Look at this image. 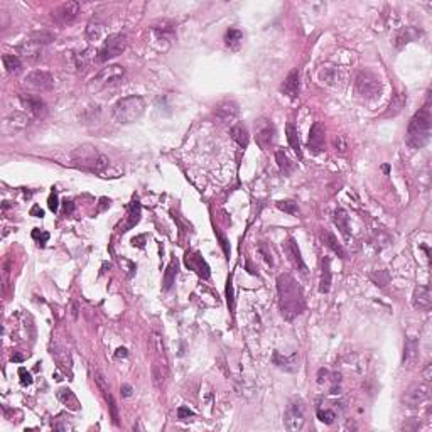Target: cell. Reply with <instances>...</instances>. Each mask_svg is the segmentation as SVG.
<instances>
[{
  "label": "cell",
  "instance_id": "4dcf8cb0",
  "mask_svg": "<svg viewBox=\"0 0 432 432\" xmlns=\"http://www.w3.org/2000/svg\"><path fill=\"white\" fill-rule=\"evenodd\" d=\"M322 240H324V243H326V247H328V248H331L333 252L340 255L341 258H346V252H345V250H343V247L340 245V242H338V238H336L335 235H333L331 232H324Z\"/></svg>",
  "mask_w": 432,
  "mask_h": 432
},
{
  "label": "cell",
  "instance_id": "9c48e42d",
  "mask_svg": "<svg viewBox=\"0 0 432 432\" xmlns=\"http://www.w3.org/2000/svg\"><path fill=\"white\" fill-rule=\"evenodd\" d=\"M429 395H430L429 385L424 384V382H417V384H412L409 389L404 392L402 402H404V405L409 407V409H419V407L429 399Z\"/></svg>",
  "mask_w": 432,
  "mask_h": 432
},
{
  "label": "cell",
  "instance_id": "f546056e",
  "mask_svg": "<svg viewBox=\"0 0 432 432\" xmlns=\"http://www.w3.org/2000/svg\"><path fill=\"white\" fill-rule=\"evenodd\" d=\"M276 160H277V164H279V169H281L282 173H284V176H289V174H291L292 171H294L292 160L289 159V155H287L282 149H277V150H276Z\"/></svg>",
  "mask_w": 432,
  "mask_h": 432
},
{
  "label": "cell",
  "instance_id": "c3c4849f",
  "mask_svg": "<svg viewBox=\"0 0 432 432\" xmlns=\"http://www.w3.org/2000/svg\"><path fill=\"white\" fill-rule=\"evenodd\" d=\"M216 237H218V240H220V245H222L225 255H227V257H230V245H228L227 237H225L222 232H218V230H216Z\"/></svg>",
  "mask_w": 432,
  "mask_h": 432
},
{
  "label": "cell",
  "instance_id": "52a82bcc",
  "mask_svg": "<svg viewBox=\"0 0 432 432\" xmlns=\"http://www.w3.org/2000/svg\"><path fill=\"white\" fill-rule=\"evenodd\" d=\"M122 76H124V68L122 66H119V65L106 66L91 80L90 90L91 91H100V90H105V88H108V86H114L122 80Z\"/></svg>",
  "mask_w": 432,
  "mask_h": 432
},
{
  "label": "cell",
  "instance_id": "44dd1931",
  "mask_svg": "<svg viewBox=\"0 0 432 432\" xmlns=\"http://www.w3.org/2000/svg\"><path fill=\"white\" fill-rule=\"evenodd\" d=\"M286 252H287L289 257H291L292 263L296 265L299 270H301V274H307V267H306V263H304L302 257H301V250H299L296 240H294V238H289L286 242Z\"/></svg>",
  "mask_w": 432,
  "mask_h": 432
},
{
  "label": "cell",
  "instance_id": "8992f818",
  "mask_svg": "<svg viewBox=\"0 0 432 432\" xmlns=\"http://www.w3.org/2000/svg\"><path fill=\"white\" fill-rule=\"evenodd\" d=\"M127 49V36L125 34H112L105 39L103 46L96 52V63H106L114 58L120 56Z\"/></svg>",
  "mask_w": 432,
  "mask_h": 432
},
{
  "label": "cell",
  "instance_id": "e575fe53",
  "mask_svg": "<svg viewBox=\"0 0 432 432\" xmlns=\"http://www.w3.org/2000/svg\"><path fill=\"white\" fill-rule=\"evenodd\" d=\"M405 101H407V96L404 95V93H399V95H395L394 100H392V103H390L389 112L385 114V117H394V115H397V114H400L402 108L405 106Z\"/></svg>",
  "mask_w": 432,
  "mask_h": 432
},
{
  "label": "cell",
  "instance_id": "f5cc1de1",
  "mask_svg": "<svg viewBox=\"0 0 432 432\" xmlns=\"http://www.w3.org/2000/svg\"><path fill=\"white\" fill-rule=\"evenodd\" d=\"M29 213H31V216H36V218H42V216H44V211L41 209V206H39V204H34Z\"/></svg>",
  "mask_w": 432,
  "mask_h": 432
},
{
  "label": "cell",
  "instance_id": "7a4b0ae2",
  "mask_svg": "<svg viewBox=\"0 0 432 432\" xmlns=\"http://www.w3.org/2000/svg\"><path fill=\"white\" fill-rule=\"evenodd\" d=\"M71 160L76 168L91 171V173H101V171H105L108 168V164H110L108 157L91 144L78 145L76 149L71 152Z\"/></svg>",
  "mask_w": 432,
  "mask_h": 432
},
{
  "label": "cell",
  "instance_id": "8fae6325",
  "mask_svg": "<svg viewBox=\"0 0 432 432\" xmlns=\"http://www.w3.org/2000/svg\"><path fill=\"white\" fill-rule=\"evenodd\" d=\"M26 85L32 90H37V91H49L52 90L54 86V78L51 73L47 71H42V70H36V71H31L29 75L26 76Z\"/></svg>",
  "mask_w": 432,
  "mask_h": 432
},
{
  "label": "cell",
  "instance_id": "9f6ffc18",
  "mask_svg": "<svg viewBox=\"0 0 432 432\" xmlns=\"http://www.w3.org/2000/svg\"><path fill=\"white\" fill-rule=\"evenodd\" d=\"M144 240H145V237H144V235H140V237H137V238L132 240V243H134V247H135V245H137V247H144V243H142Z\"/></svg>",
  "mask_w": 432,
  "mask_h": 432
},
{
  "label": "cell",
  "instance_id": "f6af8a7d",
  "mask_svg": "<svg viewBox=\"0 0 432 432\" xmlns=\"http://www.w3.org/2000/svg\"><path fill=\"white\" fill-rule=\"evenodd\" d=\"M333 147H335L336 152H340V154H345L346 149H348L346 139H345L343 135H336L335 139H333Z\"/></svg>",
  "mask_w": 432,
  "mask_h": 432
},
{
  "label": "cell",
  "instance_id": "6da1fadb",
  "mask_svg": "<svg viewBox=\"0 0 432 432\" xmlns=\"http://www.w3.org/2000/svg\"><path fill=\"white\" fill-rule=\"evenodd\" d=\"M277 292H279L281 314L287 321H292L294 317H297L304 311L306 302H304L302 289L292 276L281 274L277 277Z\"/></svg>",
  "mask_w": 432,
  "mask_h": 432
},
{
  "label": "cell",
  "instance_id": "ffe728a7",
  "mask_svg": "<svg viewBox=\"0 0 432 432\" xmlns=\"http://www.w3.org/2000/svg\"><path fill=\"white\" fill-rule=\"evenodd\" d=\"M282 93L287 95L291 100H296L299 96V71L297 70H292L286 76V80L282 83Z\"/></svg>",
  "mask_w": 432,
  "mask_h": 432
},
{
  "label": "cell",
  "instance_id": "cb8c5ba5",
  "mask_svg": "<svg viewBox=\"0 0 432 432\" xmlns=\"http://www.w3.org/2000/svg\"><path fill=\"white\" fill-rule=\"evenodd\" d=\"M322 272H321V286H319V291L322 294H328L331 289V282H333V276H331V260L330 257L322 258Z\"/></svg>",
  "mask_w": 432,
  "mask_h": 432
},
{
  "label": "cell",
  "instance_id": "db71d44e",
  "mask_svg": "<svg viewBox=\"0 0 432 432\" xmlns=\"http://www.w3.org/2000/svg\"><path fill=\"white\" fill-rule=\"evenodd\" d=\"M115 356L117 358H127L129 356V351H127V348H117Z\"/></svg>",
  "mask_w": 432,
  "mask_h": 432
},
{
  "label": "cell",
  "instance_id": "277c9868",
  "mask_svg": "<svg viewBox=\"0 0 432 432\" xmlns=\"http://www.w3.org/2000/svg\"><path fill=\"white\" fill-rule=\"evenodd\" d=\"M145 112V100L139 95H130L120 98L112 108V115L117 124L127 125L139 120Z\"/></svg>",
  "mask_w": 432,
  "mask_h": 432
},
{
  "label": "cell",
  "instance_id": "d6986e66",
  "mask_svg": "<svg viewBox=\"0 0 432 432\" xmlns=\"http://www.w3.org/2000/svg\"><path fill=\"white\" fill-rule=\"evenodd\" d=\"M307 144H309V149H311L314 154H317V152L322 150V147H324V129H322V125L319 124V122H316V124L311 127Z\"/></svg>",
  "mask_w": 432,
  "mask_h": 432
},
{
  "label": "cell",
  "instance_id": "4316f807",
  "mask_svg": "<svg viewBox=\"0 0 432 432\" xmlns=\"http://www.w3.org/2000/svg\"><path fill=\"white\" fill-rule=\"evenodd\" d=\"M286 135H287V142L291 145V149L296 152V154L301 157L302 150H301V140H299V130L294 124H287L286 125Z\"/></svg>",
  "mask_w": 432,
  "mask_h": 432
},
{
  "label": "cell",
  "instance_id": "f35d334b",
  "mask_svg": "<svg viewBox=\"0 0 432 432\" xmlns=\"http://www.w3.org/2000/svg\"><path fill=\"white\" fill-rule=\"evenodd\" d=\"M101 34H103V26L101 24H88V27H86V39L88 41H98V39L101 37Z\"/></svg>",
  "mask_w": 432,
  "mask_h": 432
},
{
  "label": "cell",
  "instance_id": "b9f144b4",
  "mask_svg": "<svg viewBox=\"0 0 432 432\" xmlns=\"http://www.w3.org/2000/svg\"><path fill=\"white\" fill-rule=\"evenodd\" d=\"M105 400L108 402V409H110L112 420H114L115 425H119V424H120V420H119V410H117V404H115V400H114V397H112V394L108 395V397H105Z\"/></svg>",
  "mask_w": 432,
  "mask_h": 432
},
{
  "label": "cell",
  "instance_id": "603a6c76",
  "mask_svg": "<svg viewBox=\"0 0 432 432\" xmlns=\"http://www.w3.org/2000/svg\"><path fill=\"white\" fill-rule=\"evenodd\" d=\"M178 270H179L178 260L173 258V260L169 262L168 268H166V272H164V281H162V291H164V292L171 291V287L174 286L176 277H178Z\"/></svg>",
  "mask_w": 432,
  "mask_h": 432
},
{
  "label": "cell",
  "instance_id": "8d00e7d4",
  "mask_svg": "<svg viewBox=\"0 0 432 432\" xmlns=\"http://www.w3.org/2000/svg\"><path fill=\"white\" fill-rule=\"evenodd\" d=\"M52 356L56 358V361L60 363L61 366L68 368V370H71V356H70V351L66 350H61V348H56V350H52Z\"/></svg>",
  "mask_w": 432,
  "mask_h": 432
},
{
  "label": "cell",
  "instance_id": "1f68e13d",
  "mask_svg": "<svg viewBox=\"0 0 432 432\" xmlns=\"http://www.w3.org/2000/svg\"><path fill=\"white\" fill-rule=\"evenodd\" d=\"M154 32L159 39H173L174 37V26L168 21H162L160 24H155Z\"/></svg>",
  "mask_w": 432,
  "mask_h": 432
},
{
  "label": "cell",
  "instance_id": "d6a6232c",
  "mask_svg": "<svg viewBox=\"0 0 432 432\" xmlns=\"http://www.w3.org/2000/svg\"><path fill=\"white\" fill-rule=\"evenodd\" d=\"M29 119L24 114H19V112H14L6 119V127H12V129H24L27 127Z\"/></svg>",
  "mask_w": 432,
  "mask_h": 432
},
{
  "label": "cell",
  "instance_id": "ba28073f",
  "mask_svg": "<svg viewBox=\"0 0 432 432\" xmlns=\"http://www.w3.org/2000/svg\"><path fill=\"white\" fill-rule=\"evenodd\" d=\"M306 422V407L302 400H292L284 414V427L287 430H301Z\"/></svg>",
  "mask_w": 432,
  "mask_h": 432
},
{
  "label": "cell",
  "instance_id": "e0dca14e",
  "mask_svg": "<svg viewBox=\"0 0 432 432\" xmlns=\"http://www.w3.org/2000/svg\"><path fill=\"white\" fill-rule=\"evenodd\" d=\"M419 360V341L415 338H407L404 345V363L405 368H412Z\"/></svg>",
  "mask_w": 432,
  "mask_h": 432
},
{
  "label": "cell",
  "instance_id": "816d5d0a",
  "mask_svg": "<svg viewBox=\"0 0 432 432\" xmlns=\"http://www.w3.org/2000/svg\"><path fill=\"white\" fill-rule=\"evenodd\" d=\"M227 296H228V306H230V309H233V284H232V279H228V284H227Z\"/></svg>",
  "mask_w": 432,
  "mask_h": 432
},
{
  "label": "cell",
  "instance_id": "4fadbf2b",
  "mask_svg": "<svg viewBox=\"0 0 432 432\" xmlns=\"http://www.w3.org/2000/svg\"><path fill=\"white\" fill-rule=\"evenodd\" d=\"M238 112H240V108L233 100H225L214 106V117L222 122V124L233 122L238 117Z\"/></svg>",
  "mask_w": 432,
  "mask_h": 432
},
{
  "label": "cell",
  "instance_id": "91938a15",
  "mask_svg": "<svg viewBox=\"0 0 432 432\" xmlns=\"http://www.w3.org/2000/svg\"><path fill=\"white\" fill-rule=\"evenodd\" d=\"M424 376H425V380H430V365H427V368L424 370Z\"/></svg>",
  "mask_w": 432,
  "mask_h": 432
},
{
  "label": "cell",
  "instance_id": "6f0895ef",
  "mask_svg": "<svg viewBox=\"0 0 432 432\" xmlns=\"http://www.w3.org/2000/svg\"><path fill=\"white\" fill-rule=\"evenodd\" d=\"M73 209H75L73 201H65V213H73Z\"/></svg>",
  "mask_w": 432,
  "mask_h": 432
},
{
  "label": "cell",
  "instance_id": "2e32d148",
  "mask_svg": "<svg viewBox=\"0 0 432 432\" xmlns=\"http://www.w3.org/2000/svg\"><path fill=\"white\" fill-rule=\"evenodd\" d=\"M21 101H22L24 106L29 108V112H31L34 117H37V119H42V117H46L47 106H46V103H44L39 96H36V95H22V96H21Z\"/></svg>",
  "mask_w": 432,
  "mask_h": 432
},
{
  "label": "cell",
  "instance_id": "484cf974",
  "mask_svg": "<svg viewBox=\"0 0 432 432\" xmlns=\"http://www.w3.org/2000/svg\"><path fill=\"white\" fill-rule=\"evenodd\" d=\"M272 360H274V363H276L279 368H282V370H286V371H294L297 368V355L281 356V353L276 351V353H274Z\"/></svg>",
  "mask_w": 432,
  "mask_h": 432
},
{
  "label": "cell",
  "instance_id": "680465c9",
  "mask_svg": "<svg viewBox=\"0 0 432 432\" xmlns=\"http://www.w3.org/2000/svg\"><path fill=\"white\" fill-rule=\"evenodd\" d=\"M22 360H24V356L19 355V353H14L12 355V361H22Z\"/></svg>",
  "mask_w": 432,
  "mask_h": 432
},
{
  "label": "cell",
  "instance_id": "7402d4cb",
  "mask_svg": "<svg viewBox=\"0 0 432 432\" xmlns=\"http://www.w3.org/2000/svg\"><path fill=\"white\" fill-rule=\"evenodd\" d=\"M41 51H42V44L36 42L34 39H31V41H26L24 44H21V47H19V52L22 54L26 60H39V56H41Z\"/></svg>",
  "mask_w": 432,
  "mask_h": 432
},
{
  "label": "cell",
  "instance_id": "d590c367",
  "mask_svg": "<svg viewBox=\"0 0 432 432\" xmlns=\"http://www.w3.org/2000/svg\"><path fill=\"white\" fill-rule=\"evenodd\" d=\"M2 63H4V68L7 70V73H17L22 66L21 60H19L16 54H4Z\"/></svg>",
  "mask_w": 432,
  "mask_h": 432
},
{
  "label": "cell",
  "instance_id": "ab89813d",
  "mask_svg": "<svg viewBox=\"0 0 432 432\" xmlns=\"http://www.w3.org/2000/svg\"><path fill=\"white\" fill-rule=\"evenodd\" d=\"M242 39H243V34L242 31H238V29H230L227 32V36H225V41H227L228 46H238Z\"/></svg>",
  "mask_w": 432,
  "mask_h": 432
},
{
  "label": "cell",
  "instance_id": "5b68a950",
  "mask_svg": "<svg viewBox=\"0 0 432 432\" xmlns=\"http://www.w3.org/2000/svg\"><path fill=\"white\" fill-rule=\"evenodd\" d=\"M355 90L356 95L365 100H373L380 95L382 91V81L375 73L371 71H360L355 80Z\"/></svg>",
  "mask_w": 432,
  "mask_h": 432
},
{
  "label": "cell",
  "instance_id": "7bdbcfd3",
  "mask_svg": "<svg viewBox=\"0 0 432 432\" xmlns=\"http://www.w3.org/2000/svg\"><path fill=\"white\" fill-rule=\"evenodd\" d=\"M317 419L321 422H324V424L331 425L333 422H335V419H336V414L333 410H319L317 412Z\"/></svg>",
  "mask_w": 432,
  "mask_h": 432
},
{
  "label": "cell",
  "instance_id": "f907efd6",
  "mask_svg": "<svg viewBox=\"0 0 432 432\" xmlns=\"http://www.w3.org/2000/svg\"><path fill=\"white\" fill-rule=\"evenodd\" d=\"M194 415V412L191 410V409H188V407H179L178 409V417L179 419H189V417H193Z\"/></svg>",
  "mask_w": 432,
  "mask_h": 432
},
{
  "label": "cell",
  "instance_id": "5bb4252c",
  "mask_svg": "<svg viewBox=\"0 0 432 432\" xmlns=\"http://www.w3.org/2000/svg\"><path fill=\"white\" fill-rule=\"evenodd\" d=\"M184 263L189 270H194L199 277L209 279V267L199 253H189L188 252L184 255Z\"/></svg>",
  "mask_w": 432,
  "mask_h": 432
},
{
  "label": "cell",
  "instance_id": "60d3db41",
  "mask_svg": "<svg viewBox=\"0 0 432 432\" xmlns=\"http://www.w3.org/2000/svg\"><path fill=\"white\" fill-rule=\"evenodd\" d=\"M319 78H321L322 81H326L328 85H336V81L340 80L336 70H324V71L319 73Z\"/></svg>",
  "mask_w": 432,
  "mask_h": 432
},
{
  "label": "cell",
  "instance_id": "681fc988",
  "mask_svg": "<svg viewBox=\"0 0 432 432\" xmlns=\"http://www.w3.org/2000/svg\"><path fill=\"white\" fill-rule=\"evenodd\" d=\"M32 238H34V240H37V242L41 243V245H44V243H46L47 240H49V233L41 232V230H37V228H36V230H34V232H32Z\"/></svg>",
  "mask_w": 432,
  "mask_h": 432
},
{
  "label": "cell",
  "instance_id": "9a60e30c",
  "mask_svg": "<svg viewBox=\"0 0 432 432\" xmlns=\"http://www.w3.org/2000/svg\"><path fill=\"white\" fill-rule=\"evenodd\" d=\"M412 304L419 311H429L432 306V294L429 286H419L415 287L414 297H412Z\"/></svg>",
  "mask_w": 432,
  "mask_h": 432
},
{
  "label": "cell",
  "instance_id": "d4e9b609",
  "mask_svg": "<svg viewBox=\"0 0 432 432\" xmlns=\"http://www.w3.org/2000/svg\"><path fill=\"white\" fill-rule=\"evenodd\" d=\"M140 214H142L140 203H139V201H132V204H130V208H129V220H127V223L124 225L122 232H129V230L134 228L135 225H139Z\"/></svg>",
  "mask_w": 432,
  "mask_h": 432
},
{
  "label": "cell",
  "instance_id": "bcb514c9",
  "mask_svg": "<svg viewBox=\"0 0 432 432\" xmlns=\"http://www.w3.org/2000/svg\"><path fill=\"white\" fill-rule=\"evenodd\" d=\"M19 376H21V384H22L24 387H27V385L32 384V375H31V373H29L24 366L19 368Z\"/></svg>",
  "mask_w": 432,
  "mask_h": 432
},
{
  "label": "cell",
  "instance_id": "ee69618b",
  "mask_svg": "<svg viewBox=\"0 0 432 432\" xmlns=\"http://www.w3.org/2000/svg\"><path fill=\"white\" fill-rule=\"evenodd\" d=\"M277 208L281 211H286L289 214H296L297 213V204L292 203V201H279Z\"/></svg>",
  "mask_w": 432,
  "mask_h": 432
},
{
  "label": "cell",
  "instance_id": "7c38bea8",
  "mask_svg": "<svg viewBox=\"0 0 432 432\" xmlns=\"http://www.w3.org/2000/svg\"><path fill=\"white\" fill-rule=\"evenodd\" d=\"M80 9H81L80 2H73V0L71 2H65L52 11V19L58 24H61V26L71 24L78 17V14H80Z\"/></svg>",
  "mask_w": 432,
  "mask_h": 432
},
{
  "label": "cell",
  "instance_id": "11a10c76",
  "mask_svg": "<svg viewBox=\"0 0 432 432\" xmlns=\"http://www.w3.org/2000/svg\"><path fill=\"white\" fill-rule=\"evenodd\" d=\"M122 395L124 397H130L132 395V387L130 385H122Z\"/></svg>",
  "mask_w": 432,
  "mask_h": 432
},
{
  "label": "cell",
  "instance_id": "7dc6e473",
  "mask_svg": "<svg viewBox=\"0 0 432 432\" xmlns=\"http://www.w3.org/2000/svg\"><path fill=\"white\" fill-rule=\"evenodd\" d=\"M47 206H49V209H51L52 213H56V211H58V208H60V199H58V194L54 193V191H52L51 194H49V199H47Z\"/></svg>",
  "mask_w": 432,
  "mask_h": 432
},
{
  "label": "cell",
  "instance_id": "ac0fdd59",
  "mask_svg": "<svg viewBox=\"0 0 432 432\" xmlns=\"http://www.w3.org/2000/svg\"><path fill=\"white\" fill-rule=\"evenodd\" d=\"M169 370H168V361H155L152 365V384L157 390H162L168 382Z\"/></svg>",
  "mask_w": 432,
  "mask_h": 432
},
{
  "label": "cell",
  "instance_id": "f1b7e54d",
  "mask_svg": "<svg viewBox=\"0 0 432 432\" xmlns=\"http://www.w3.org/2000/svg\"><path fill=\"white\" fill-rule=\"evenodd\" d=\"M58 399H60L63 404L68 407V409L80 410V402H78L76 395L73 394L70 389H61L60 392H58Z\"/></svg>",
  "mask_w": 432,
  "mask_h": 432
},
{
  "label": "cell",
  "instance_id": "30bf717a",
  "mask_svg": "<svg viewBox=\"0 0 432 432\" xmlns=\"http://www.w3.org/2000/svg\"><path fill=\"white\" fill-rule=\"evenodd\" d=\"M276 125L267 119H258L255 122V140L260 149L267 150L272 147L274 140H276Z\"/></svg>",
  "mask_w": 432,
  "mask_h": 432
},
{
  "label": "cell",
  "instance_id": "836d02e7",
  "mask_svg": "<svg viewBox=\"0 0 432 432\" xmlns=\"http://www.w3.org/2000/svg\"><path fill=\"white\" fill-rule=\"evenodd\" d=\"M335 225L338 227V230L345 235V237H348L350 235V225H348V213L345 209H336L335 213Z\"/></svg>",
  "mask_w": 432,
  "mask_h": 432
},
{
  "label": "cell",
  "instance_id": "3957f363",
  "mask_svg": "<svg viewBox=\"0 0 432 432\" xmlns=\"http://www.w3.org/2000/svg\"><path fill=\"white\" fill-rule=\"evenodd\" d=\"M430 139V110L429 106L420 108L412 117L407 127V144L412 149H422Z\"/></svg>",
  "mask_w": 432,
  "mask_h": 432
},
{
  "label": "cell",
  "instance_id": "83f0119b",
  "mask_svg": "<svg viewBox=\"0 0 432 432\" xmlns=\"http://www.w3.org/2000/svg\"><path fill=\"white\" fill-rule=\"evenodd\" d=\"M230 134H232V139L237 142V144L240 147H247L248 145V130L247 127H245L243 124H237L232 127V130H230Z\"/></svg>",
  "mask_w": 432,
  "mask_h": 432
},
{
  "label": "cell",
  "instance_id": "74e56055",
  "mask_svg": "<svg viewBox=\"0 0 432 432\" xmlns=\"http://www.w3.org/2000/svg\"><path fill=\"white\" fill-rule=\"evenodd\" d=\"M93 378H95V384L98 385V389L103 394V397H108L110 395V385H108L106 378L103 376V373L100 370H95L93 371Z\"/></svg>",
  "mask_w": 432,
  "mask_h": 432
}]
</instances>
